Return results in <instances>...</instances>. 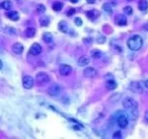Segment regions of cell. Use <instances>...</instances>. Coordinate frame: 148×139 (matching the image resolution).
I'll return each instance as SVG.
<instances>
[{
    "label": "cell",
    "instance_id": "obj_1",
    "mask_svg": "<svg viewBox=\"0 0 148 139\" xmlns=\"http://www.w3.org/2000/svg\"><path fill=\"white\" fill-rule=\"evenodd\" d=\"M123 106L132 118L135 119L138 116V102L135 100H133L131 98H126L123 101Z\"/></svg>",
    "mask_w": 148,
    "mask_h": 139
},
{
    "label": "cell",
    "instance_id": "obj_2",
    "mask_svg": "<svg viewBox=\"0 0 148 139\" xmlns=\"http://www.w3.org/2000/svg\"><path fill=\"white\" fill-rule=\"evenodd\" d=\"M127 46L131 51H138L143 46V40L139 35H134L127 41Z\"/></svg>",
    "mask_w": 148,
    "mask_h": 139
},
{
    "label": "cell",
    "instance_id": "obj_3",
    "mask_svg": "<svg viewBox=\"0 0 148 139\" xmlns=\"http://www.w3.org/2000/svg\"><path fill=\"white\" fill-rule=\"evenodd\" d=\"M36 81L38 85H44L50 81V77L45 72H39L36 76Z\"/></svg>",
    "mask_w": 148,
    "mask_h": 139
},
{
    "label": "cell",
    "instance_id": "obj_4",
    "mask_svg": "<svg viewBox=\"0 0 148 139\" xmlns=\"http://www.w3.org/2000/svg\"><path fill=\"white\" fill-rule=\"evenodd\" d=\"M117 124H118V126H119L120 128H122V129L126 128V127L128 126V124H129V120H128L127 115H125L124 113H122V115H120V116L118 117Z\"/></svg>",
    "mask_w": 148,
    "mask_h": 139
},
{
    "label": "cell",
    "instance_id": "obj_5",
    "mask_svg": "<svg viewBox=\"0 0 148 139\" xmlns=\"http://www.w3.org/2000/svg\"><path fill=\"white\" fill-rule=\"evenodd\" d=\"M34 84H35V79L32 76H29V75L23 76V78H22V85H23V87L26 89H30L34 86Z\"/></svg>",
    "mask_w": 148,
    "mask_h": 139
},
{
    "label": "cell",
    "instance_id": "obj_6",
    "mask_svg": "<svg viewBox=\"0 0 148 139\" xmlns=\"http://www.w3.org/2000/svg\"><path fill=\"white\" fill-rule=\"evenodd\" d=\"M130 90L134 93H143V87L142 84L138 81H132L129 85Z\"/></svg>",
    "mask_w": 148,
    "mask_h": 139
},
{
    "label": "cell",
    "instance_id": "obj_7",
    "mask_svg": "<svg viewBox=\"0 0 148 139\" xmlns=\"http://www.w3.org/2000/svg\"><path fill=\"white\" fill-rule=\"evenodd\" d=\"M97 74H98L97 70L93 67H86L83 71V75L86 78H94Z\"/></svg>",
    "mask_w": 148,
    "mask_h": 139
},
{
    "label": "cell",
    "instance_id": "obj_8",
    "mask_svg": "<svg viewBox=\"0 0 148 139\" xmlns=\"http://www.w3.org/2000/svg\"><path fill=\"white\" fill-rule=\"evenodd\" d=\"M59 72L61 73V75H64V76L69 75L72 72V67L67 64L60 65V67H59Z\"/></svg>",
    "mask_w": 148,
    "mask_h": 139
},
{
    "label": "cell",
    "instance_id": "obj_9",
    "mask_svg": "<svg viewBox=\"0 0 148 139\" xmlns=\"http://www.w3.org/2000/svg\"><path fill=\"white\" fill-rule=\"evenodd\" d=\"M42 51H43L42 46H41L40 44H38V43L33 44V45H32V47H30V49H29L30 54H33V55H35V56L40 55V54L42 53Z\"/></svg>",
    "mask_w": 148,
    "mask_h": 139
},
{
    "label": "cell",
    "instance_id": "obj_10",
    "mask_svg": "<svg viewBox=\"0 0 148 139\" xmlns=\"http://www.w3.org/2000/svg\"><path fill=\"white\" fill-rule=\"evenodd\" d=\"M11 49H12V52L14 53V54H21L22 52H23V49H24V47L22 44H20V43H14L12 47H11Z\"/></svg>",
    "mask_w": 148,
    "mask_h": 139
},
{
    "label": "cell",
    "instance_id": "obj_11",
    "mask_svg": "<svg viewBox=\"0 0 148 139\" xmlns=\"http://www.w3.org/2000/svg\"><path fill=\"white\" fill-rule=\"evenodd\" d=\"M115 22L118 26H127V19H126V16H124L122 14H118L115 17Z\"/></svg>",
    "mask_w": 148,
    "mask_h": 139
},
{
    "label": "cell",
    "instance_id": "obj_12",
    "mask_svg": "<svg viewBox=\"0 0 148 139\" xmlns=\"http://www.w3.org/2000/svg\"><path fill=\"white\" fill-rule=\"evenodd\" d=\"M48 93H49V94H51V95H53V96H56V95H58L59 93H61V87H60L59 85H57V84H54V85H52V86L49 88Z\"/></svg>",
    "mask_w": 148,
    "mask_h": 139
},
{
    "label": "cell",
    "instance_id": "obj_13",
    "mask_svg": "<svg viewBox=\"0 0 148 139\" xmlns=\"http://www.w3.org/2000/svg\"><path fill=\"white\" fill-rule=\"evenodd\" d=\"M86 16L87 19H90V20H95L96 19H98L100 16V12L97 10H90V11H87L86 12Z\"/></svg>",
    "mask_w": 148,
    "mask_h": 139
},
{
    "label": "cell",
    "instance_id": "obj_14",
    "mask_svg": "<svg viewBox=\"0 0 148 139\" xmlns=\"http://www.w3.org/2000/svg\"><path fill=\"white\" fill-rule=\"evenodd\" d=\"M5 15H6L7 19H11V20H13V21H17L19 19V14L17 11H9V12H7Z\"/></svg>",
    "mask_w": 148,
    "mask_h": 139
},
{
    "label": "cell",
    "instance_id": "obj_15",
    "mask_svg": "<svg viewBox=\"0 0 148 139\" xmlns=\"http://www.w3.org/2000/svg\"><path fill=\"white\" fill-rule=\"evenodd\" d=\"M106 87L108 90H114L117 88V82L114 79H110L106 81Z\"/></svg>",
    "mask_w": 148,
    "mask_h": 139
},
{
    "label": "cell",
    "instance_id": "obj_16",
    "mask_svg": "<svg viewBox=\"0 0 148 139\" xmlns=\"http://www.w3.org/2000/svg\"><path fill=\"white\" fill-rule=\"evenodd\" d=\"M77 64L79 65L80 67H81V66H86V65H88L89 64V58H88L87 56H81V57L78 59Z\"/></svg>",
    "mask_w": 148,
    "mask_h": 139
},
{
    "label": "cell",
    "instance_id": "obj_17",
    "mask_svg": "<svg viewBox=\"0 0 148 139\" xmlns=\"http://www.w3.org/2000/svg\"><path fill=\"white\" fill-rule=\"evenodd\" d=\"M36 33H37V31H36V28H28L26 31H24V35L27 36L28 38H33L36 36Z\"/></svg>",
    "mask_w": 148,
    "mask_h": 139
},
{
    "label": "cell",
    "instance_id": "obj_18",
    "mask_svg": "<svg viewBox=\"0 0 148 139\" xmlns=\"http://www.w3.org/2000/svg\"><path fill=\"white\" fill-rule=\"evenodd\" d=\"M0 6H1V8H3V9L9 10L12 8V3H11L10 0H4L3 2H1Z\"/></svg>",
    "mask_w": 148,
    "mask_h": 139
},
{
    "label": "cell",
    "instance_id": "obj_19",
    "mask_svg": "<svg viewBox=\"0 0 148 139\" xmlns=\"http://www.w3.org/2000/svg\"><path fill=\"white\" fill-rule=\"evenodd\" d=\"M138 8L141 11H146L148 8V2L146 0H140L138 3Z\"/></svg>",
    "mask_w": 148,
    "mask_h": 139
},
{
    "label": "cell",
    "instance_id": "obj_20",
    "mask_svg": "<svg viewBox=\"0 0 148 139\" xmlns=\"http://www.w3.org/2000/svg\"><path fill=\"white\" fill-rule=\"evenodd\" d=\"M102 9H103L104 12H107V13H112L113 10H114V6H113L112 3L107 2V3H104V4L102 5Z\"/></svg>",
    "mask_w": 148,
    "mask_h": 139
},
{
    "label": "cell",
    "instance_id": "obj_21",
    "mask_svg": "<svg viewBox=\"0 0 148 139\" xmlns=\"http://www.w3.org/2000/svg\"><path fill=\"white\" fill-rule=\"evenodd\" d=\"M39 22H40V25H41L42 27H48L49 23H50V19H49L48 16L44 15V16H41V17H40Z\"/></svg>",
    "mask_w": 148,
    "mask_h": 139
},
{
    "label": "cell",
    "instance_id": "obj_22",
    "mask_svg": "<svg viewBox=\"0 0 148 139\" xmlns=\"http://www.w3.org/2000/svg\"><path fill=\"white\" fill-rule=\"evenodd\" d=\"M3 31L6 35H10V36H15L16 35V31L14 28H9V27H4L3 28Z\"/></svg>",
    "mask_w": 148,
    "mask_h": 139
},
{
    "label": "cell",
    "instance_id": "obj_23",
    "mask_svg": "<svg viewBox=\"0 0 148 139\" xmlns=\"http://www.w3.org/2000/svg\"><path fill=\"white\" fill-rule=\"evenodd\" d=\"M52 8H53L54 11H60V10L63 8V4L61 2H59V1H56V2L53 3Z\"/></svg>",
    "mask_w": 148,
    "mask_h": 139
},
{
    "label": "cell",
    "instance_id": "obj_24",
    "mask_svg": "<svg viewBox=\"0 0 148 139\" xmlns=\"http://www.w3.org/2000/svg\"><path fill=\"white\" fill-rule=\"evenodd\" d=\"M58 28H59V29L62 32V33H66L67 31H68V27H67V23L65 22V21H60L59 22V25H58Z\"/></svg>",
    "mask_w": 148,
    "mask_h": 139
},
{
    "label": "cell",
    "instance_id": "obj_25",
    "mask_svg": "<svg viewBox=\"0 0 148 139\" xmlns=\"http://www.w3.org/2000/svg\"><path fill=\"white\" fill-rule=\"evenodd\" d=\"M91 57L94 58V59H100L102 57V52L100 50H97V49H94V50L91 51Z\"/></svg>",
    "mask_w": 148,
    "mask_h": 139
},
{
    "label": "cell",
    "instance_id": "obj_26",
    "mask_svg": "<svg viewBox=\"0 0 148 139\" xmlns=\"http://www.w3.org/2000/svg\"><path fill=\"white\" fill-rule=\"evenodd\" d=\"M43 40L46 42V43H51L53 41V36L50 34V33H45L44 36H43Z\"/></svg>",
    "mask_w": 148,
    "mask_h": 139
},
{
    "label": "cell",
    "instance_id": "obj_27",
    "mask_svg": "<svg viewBox=\"0 0 148 139\" xmlns=\"http://www.w3.org/2000/svg\"><path fill=\"white\" fill-rule=\"evenodd\" d=\"M124 12H125L127 15H131V14L133 13V9H132L131 6H126V7L124 8Z\"/></svg>",
    "mask_w": 148,
    "mask_h": 139
},
{
    "label": "cell",
    "instance_id": "obj_28",
    "mask_svg": "<svg viewBox=\"0 0 148 139\" xmlns=\"http://www.w3.org/2000/svg\"><path fill=\"white\" fill-rule=\"evenodd\" d=\"M96 40H97V43H98V44H103V43L106 42V37H103V36H98Z\"/></svg>",
    "mask_w": 148,
    "mask_h": 139
},
{
    "label": "cell",
    "instance_id": "obj_29",
    "mask_svg": "<svg viewBox=\"0 0 148 139\" xmlns=\"http://www.w3.org/2000/svg\"><path fill=\"white\" fill-rule=\"evenodd\" d=\"M45 11H46V8H45V6H44L43 4H40V5L38 6V12L43 13V12H45Z\"/></svg>",
    "mask_w": 148,
    "mask_h": 139
},
{
    "label": "cell",
    "instance_id": "obj_30",
    "mask_svg": "<svg viewBox=\"0 0 148 139\" xmlns=\"http://www.w3.org/2000/svg\"><path fill=\"white\" fill-rule=\"evenodd\" d=\"M113 138H122V133H121L120 131L114 133V134H113Z\"/></svg>",
    "mask_w": 148,
    "mask_h": 139
},
{
    "label": "cell",
    "instance_id": "obj_31",
    "mask_svg": "<svg viewBox=\"0 0 148 139\" xmlns=\"http://www.w3.org/2000/svg\"><path fill=\"white\" fill-rule=\"evenodd\" d=\"M91 41H92V39H91V38H84L83 39V42L85 43V44H87V45H88V44L90 45V44L92 43Z\"/></svg>",
    "mask_w": 148,
    "mask_h": 139
},
{
    "label": "cell",
    "instance_id": "obj_32",
    "mask_svg": "<svg viewBox=\"0 0 148 139\" xmlns=\"http://www.w3.org/2000/svg\"><path fill=\"white\" fill-rule=\"evenodd\" d=\"M75 25L78 26V27H80V26L82 25V20H81V19H79V17L75 19Z\"/></svg>",
    "mask_w": 148,
    "mask_h": 139
},
{
    "label": "cell",
    "instance_id": "obj_33",
    "mask_svg": "<svg viewBox=\"0 0 148 139\" xmlns=\"http://www.w3.org/2000/svg\"><path fill=\"white\" fill-rule=\"evenodd\" d=\"M74 12H75V9H74V8H70V10H69V11H68V13H67V14H68V15H69V16H70V15H71V14H73Z\"/></svg>",
    "mask_w": 148,
    "mask_h": 139
},
{
    "label": "cell",
    "instance_id": "obj_34",
    "mask_svg": "<svg viewBox=\"0 0 148 139\" xmlns=\"http://www.w3.org/2000/svg\"><path fill=\"white\" fill-rule=\"evenodd\" d=\"M142 83H143V85H144V86H145V87L148 89V79H145V80H144Z\"/></svg>",
    "mask_w": 148,
    "mask_h": 139
},
{
    "label": "cell",
    "instance_id": "obj_35",
    "mask_svg": "<svg viewBox=\"0 0 148 139\" xmlns=\"http://www.w3.org/2000/svg\"><path fill=\"white\" fill-rule=\"evenodd\" d=\"M144 119H145V121L148 123V110L146 112H145V115H144Z\"/></svg>",
    "mask_w": 148,
    "mask_h": 139
},
{
    "label": "cell",
    "instance_id": "obj_36",
    "mask_svg": "<svg viewBox=\"0 0 148 139\" xmlns=\"http://www.w3.org/2000/svg\"><path fill=\"white\" fill-rule=\"evenodd\" d=\"M86 1H87V3H88V4H94L96 0H86Z\"/></svg>",
    "mask_w": 148,
    "mask_h": 139
},
{
    "label": "cell",
    "instance_id": "obj_37",
    "mask_svg": "<svg viewBox=\"0 0 148 139\" xmlns=\"http://www.w3.org/2000/svg\"><path fill=\"white\" fill-rule=\"evenodd\" d=\"M70 2H72V3H77L78 0H70Z\"/></svg>",
    "mask_w": 148,
    "mask_h": 139
},
{
    "label": "cell",
    "instance_id": "obj_38",
    "mask_svg": "<svg viewBox=\"0 0 148 139\" xmlns=\"http://www.w3.org/2000/svg\"><path fill=\"white\" fill-rule=\"evenodd\" d=\"M126 1H132V0H126Z\"/></svg>",
    "mask_w": 148,
    "mask_h": 139
}]
</instances>
